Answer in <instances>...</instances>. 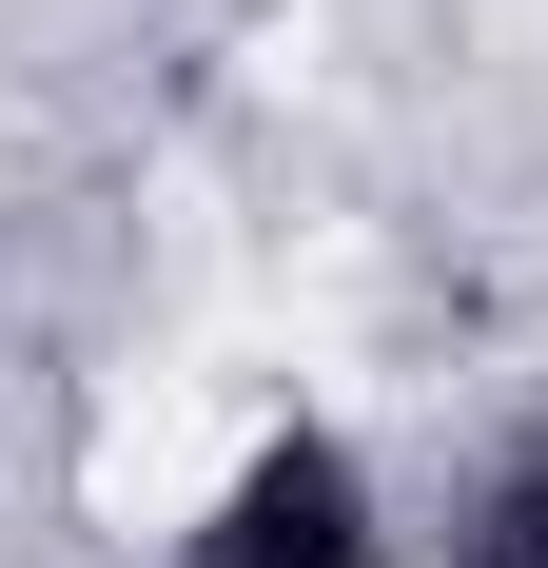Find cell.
<instances>
[{
  "instance_id": "cell-2",
  "label": "cell",
  "mask_w": 548,
  "mask_h": 568,
  "mask_svg": "<svg viewBox=\"0 0 548 568\" xmlns=\"http://www.w3.org/2000/svg\"><path fill=\"white\" fill-rule=\"evenodd\" d=\"M432 568H548V412H509V432H470L432 490V529H412Z\"/></svg>"
},
{
  "instance_id": "cell-1",
  "label": "cell",
  "mask_w": 548,
  "mask_h": 568,
  "mask_svg": "<svg viewBox=\"0 0 548 568\" xmlns=\"http://www.w3.org/2000/svg\"><path fill=\"white\" fill-rule=\"evenodd\" d=\"M176 568H412V510H392V470L333 412H274V432H235L216 490H196Z\"/></svg>"
}]
</instances>
